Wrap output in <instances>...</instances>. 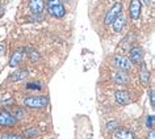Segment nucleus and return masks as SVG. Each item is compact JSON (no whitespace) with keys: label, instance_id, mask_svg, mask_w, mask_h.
I'll use <instances>...</instances> for the list:
<instances>
[{"label":"nucleus","instance_id":"1a4fd4ad","mask_svg":"<svg viewBox=\"0 0 155 139\" xmlns=\"http://www.w3.org/2000/svg\"><path fill=\"white\" fill-rule=\"evenodd\" d=\"M112 25H113V30L116 33L122 32V29L125 28V25H126V17L124 16L122 13H120L118 16L114 18V21L112 22Z\"/></svg>","mask_w":155,"mask_h":139},{"label":"nucleus","instance_id":"4468645a","mask_svg":"<svg viewBox=\"0 0 155 139\" xmlns=\"http://www.w3.org/2000/svg\"><path fill=\"white\" fill-rule=\"evenodd\" d=\"M113 82L117 84H125L129 82V75L125 71H117L113 74Z\"/></svg>","mask_w":155,"mask_h":139},{"label":"nucleus","instance_id":"9b49d317","mask_svg":"<svg viewBox=\"0 0 155 139\" xmlns=\"http://www.w3.org/2000/svg\"><path fill=\"white\" fill-rule=\"evenodd\" d=\"M141 16V2L139 0H131L130 3V17L133 20H137V18Z\"/></svg>","mask_w":155,"mask_h":139},{"label":"nucleus","instance_id":"2eb2a0df","mask_svg":"<svg viewBox=\"0 0 155 139\" xmlns=\"http://www.w3.org/2000/svg\"><path fill=\"white\" fill-rule=\"evenodd\" d=\"M28 70H20V71H16L15 74L11 76V79H12V82H18V80H22V79H25L26 76H28Z\"/></svg>","mask_w":155,"mask_h":139},{"label":"nucleus","instance_id":"20e7f679","mask_svg":"<svg viewBox=\"0 0 155 139\" xmlns=\"http://www.w3.org/2000/svg\"><path fill=\"white\" fill-rule=\"evenodd\" d=\"M25 55V47H18L12 53V55L9 58V66L11 67H17L22 60V58Z\"/></svg>","mask_w":155,"mask_h":139},{"label":"nucleus","instance_id":"7ed1b4c3","mask_svg":"<svg viewBox=\"0 0 155 139\" xmlns=\"http://www.w3.org/2000/svg\"><path fill=\"white\" fill-rule=\"evenodd\" d=\"M121 11H122V4L121 3H114L113 7L108 11V13H107V16H105V20H104V22H105L107 25H110L112 22L114 21V18L118 16L120 13H121Z\"/></svg>","mask_w":155,"mask_h":139},{"label":"nucleus","instance_id":"412c9836","mask_svg":"<svg viewBox=\"0 0 155 139\" xmlns=\"http://www.w3.org/2000/svg\"><path fill=\"white\" fill-rule=\"evenodd\" d=\"M150 104H151V106L154 108V105H155V92H154V89L150 91Z\"/></svg>","mask_w":155,"mask_h":139},{"label":"nucleus","instance_id":"9d476101","mask_svg":"<svg viewBox=\"0 0 155 139\" xmlns=\"http://www.w3.org/2000/svg\"><path fill=\"white\" fill-rule=\"evenodd\" d=\"M113 139H135V137L126 129H116L113 131Z\"/></svg>","mask_w":155,"mask_h":139},{"label":"nucleus","instance_id":"5701e85b","mask_svg":"<svg viewBox=\"0 0 155 139\" xmlns=\"http://www.w3.org/2000/svg\"><path fill=\"white\" fill-rule=\"evenodd\" d=\"M147 139H155V133L153 130H151V133H150V135H149V138H147Z\"/></svg>","mask_w":155,"mask_h":139},{"label":"nucleus","instance_id":"6e6552de","mask_svg":"<svg viewBox=\"0 0 155 139\" xmlns=\"http://www.w3.org/2000/svg\"><path fill=\"white\" fill-rule=\"evenodd\" d=\"M114 99H116V101H117V104H120V105H127V104L130 102V95H129V92L125 91V89L116 92Z\"/></svg>","mask_w":155,"mask_h":139},{"label":"nucleus","instance_id":"423d86ee","mask_svg":"<svg viewBox=\"0 0 155 139\" xmlns=\"http://www.w3.org/2000/svg\"><path fill=\"white\" fill-rule=\"evenodd\" d=\"M129 60L131 62V64H141L143 60V51L141 47H131L130 49V55Z\"/></svg>","mask_w":155,"mask_h":139},{"label":"nucleus","instance_id":"a211bd4d","mask_svg":"<svg viewBox=\"0 0 155 139\" xmlns=\"http://www.w3.org/2000/svg\"><path fill=\"white\" fill-rule=\"evenodd\" d=\"M118 127V122L117 121H109L107 125V131H109V133H113V131Z\"/></svg>","mask_w":155,"mask_h":139},{"label":"nucleus","instance_id":"b1692460","mask_svg":"<svg viewBox=\"0 0 155 139\" xmlns=\"http://www.w3.org/2000/svg\"><path fill=\"white\" fill-rule=\"evenodd\" d=\"M28 88H37V89H40V86H36V84H28Z\"/></svg>","mask_w":155,"mask_h":139},{"label":"nucleus","instance_id":"ddd939ff","mask_svg":"<svg viewBox=\"0 0 155 139\" xmlns=\"http://www.w3.org/2000/svg\"><path fill=\"white\" fill-rule=\"evenodd\" d=\"M29 7H30V11L36 15H40L44 12V0H29Z\"/></svg>","mask_w":155,"mask_h":139},{"label":"nucleus","instance_id":"393cba45","mask_svg":"<svg viewBox=\"0 0 155 139\" xmlns=\"http://www.w3.org/2000/svg\"><path fill=\"white\" fill-rule=\"evenodd\" d=\"M142 2H143V4H146V5H150L151 0H142Z\"/></svg>","mask_w":155,"mask_h":139},{"label":"nucleus","instance_id":"aec40b11","mask_svg":"<svg viewBox=\"0 0 155 139\" xmlns=\"http://www.w3.org/2000/svg\"><path fill=\"white\" fill-rule=\"evenodd\" d=\"M0 139H24V138H22L21 135H16V134H5Z\"/></svg>","mask_w":155,"mask_h":139},{"label":"nucleus","instance_id":"f8f14e48","mask_svg":"<svg viewBox=\"0 0 155 139\" xmlns=\"http://www.w3.org/2000/svg\"><path fill=\"white\" fill-rule=\"evenodd\" d=\"M139 79H141V83L143 87H147L150 83V72L147 70L145 63H141V71H139Z\"/></svg>","mask_w":155,"mask_h":139},{"label":"nucleus","instance_id":"0eeeda50","mask_svg":"<svg viewBox=\"0 0 155 139\" xmlns=\"http://www.w3.org/2000/svg\"><path fill=\"white\" fill-rule=\"evenodd\" d=\"M17 122V119L8 112H0V126H13Z\"/></svg>","mask_w":155,"mask_h":139},{"label":"nucleus","instance_id":"f03ea898","mask_svg":"<svg viewBox=\"0 0 155 139\" xmlns=\"http://www.w3.org/2000/svg\"><path fill=\"white\" fill-rule=\"evenodd\" d=\"M25 105L29 108H44L48 105L49 99L44 97V96H33V97L25 99Z\"/></svg>","mask_w":155,"mask_h":139},{"label":"nucleus","instance_id":"f3484780","mask_svg":"<svg viewBox=\"0 0 155 139\" xmlns=\"http://www.w3.org/2000/svg\"><path fill=\"white\" fill-rule=\"evenodd\" d=\"M40 130L36 129V127H32V129H26L24 131V137L25 138H33V137H37Z\"/></svg>","mask_w":155,"mask_h":139},{"label":"nucleus","instance_id":"f257e3e1","mask_svg":"<svg viewBox=\"0 0 155 139\" xmlns=\"http://www.w3.org/2000/svg\"><path fill=\"white\" fill-rule=\"evenodd\" d=\"M46 8H48L49 13L53 17L62 18L66 15V9H64V7L62 4L61 0H48Z\"/></svg>","mask_w":155,"mask_h":139},{"label":"nucleus","instance_id":"6ab92c4d","mask_svg":"<svg viewBox=\"0 0 155 139\" xmlns=\"http://www.w3.org/2000/svg\"><path fill=\"white\" fill-rule=\"evenodd\" d=\"M154 115H149V117L146 118V126L149 127V129L153 130L154 129Z\"/></svg>","mask_w":155,"mask_h":139},{"label":"nucleus","instance_id":"39448f33","mask_svg":"<svg viewBox=\"0 0 155 139\" xmlns=\"http://www.w3.org/2000/svg\"><path fill=\"white\" fill-rule=\"evenodd\" d=\"M114 64L118 68H121V71L127 72L131 68V62L129 60V58L125 55H116L114 57Z\"/></svg>","mask_w":155,"mask_h":139},{"label":"nucleus","instance_id":"dca6fc26","mask_svg":"<svg viewBox=\"0 0 155 139\" xmlns=\"http://www.w3.org/2000/svg\"><path fill=\"white\" fill-rule=\"evenodd\" d=\"M25 54L29 57V59L32 62H37L40 59V54L36 49H32V47H25Z\"/></svg>","mask_w":155,"mask_h":139},{"label":"nucleus","instance_id":"4be33fe9","mask_svg":"<svg viewBox=\"0 0 155 139\" xmlns=\"http://www.w3.org/2000/svg\"><path fill=\"white\" fill-rule=\"evenodd\" d=\"M4 50H5V47H4V45H0V57L4 54Z\"/></svg>","mask_w":155,"mask_h":139}]
</instances>
